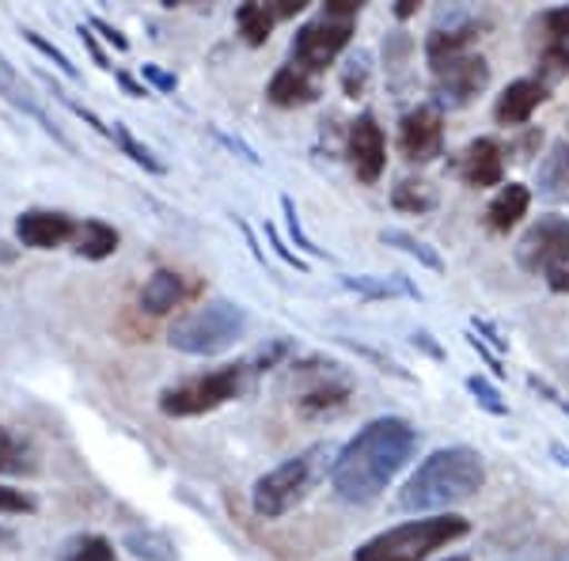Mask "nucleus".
<instances>
[{
    "label": "nucleus",
    "instance_id": "1",
    "mask_svg": "<svg viewBox=\"0 0 569 561\" xmlns=\"http://www.w3.org/2000/svg\"><path fill=\"white\" fill-rule=\"evenodd\" d=\"M418 452V432L407 418H376L338 448L330 485L346 504H372Z\"/></svg>",
    "mask_w": 569,
    "mask_h": 561
},
{
    "label": "nucleus",
    "instance_id": "2",
    "mask_svg": "<svg viewBox=\"0 0 569 561\" xmlns=\"http://www.w3.org/2000/svg\"><path fill=\"white\" fill-rule=\"evenodd\" d=\"M482 485H486V463L475 448H467V444L437 448L433 455L421 459V467L399 490V509L445 512V509H456V504L471 501Z\"/></svg>",
    "mask_w": 569,
    "mask_h": 561
},
{
    "label": "nucleus",
    "instance_id": "3",
    "mask_svg": "<svg viewBox=\"0 0 569 561\" xmlns=\"http://www.w3.org/2000/svg\"><path fill=\"white\" fill-rule=\"evenodd\" d=\"M338 448L335 444H311L308 452L284 459L281 467L266 471L251 490V509L254 517L262 520H281L284 512H292L300 501L311 493V485L319 482L323 474H330L335 467Z\"/></svg>",
    "mask_w": 569,
    "mask_h": 561
},
{
    "label": "nucleus",
    "instance_id": "4",
    "mask_svg": "<svg viewBox=\"0 0 569 561\" xmlns=\"http://www.w3.org/2000/svg\"><path fill=\"white\" fill-rule=\"evenodd\" d=\"M471 531V523L456 512L445 517H426V520H410L399 528L380 531L376 539H369L365 547H357L353 561H426L433 550H445L448 542L463 539Z\"/></svg>",
    "mask_w": 569,
    "mask_h": 561
},
{
    "label": "nucleus",
    "instance_id": "5",
    "mask_svg": "<svg viewBox=\"0 0 569 561\" xmlns=\"http://www.w3.org/2000/svg\"><path fill=\"white\" fill-rule=\"evenodd\" d=\"M247 330V311L236 300H206L201 308H194L190 315H182L171 327L168 342L171 349L187 357H217L224 349H232Z\"/></svg>",
    "mask_w": 569,
    "mask_h": 561
},
{
    "label": "nucleus",
    "instance_id": "6",
    "mask_svg": "<svg viewBox=\"0 0 569 561\" xmlns=\"http://www.w3.org/2000/svg\"><path fill=\"white\" fill-rule=\"evenodd\" d=\"M243 375L247 364H224L217 372L190 375V380H182L160 394V410L168 418H201V413H213L243 391Z\"/></svg>",
    "mask_w": 569,
    "mask_h": 561
},
{
    "label": "nucleus",
    "instance_id": "7",
    "mask_svg": "<svg viewBox=\"0 0 569 561\" xmlns=\"http://www.w3.org/2000/svg\"><path fill=\"white\" fill-rule=\"evenodd\" d=\"M490 84V66L479 53H445V58H429V91H433L437 110L467 107L475 96H482Z\"/></svg>",
    "mask_w": 569,
    "mask_h": 561
},
{
    "label": "nucleus",
    "instance_id": "8",
    "mask_svg": "<svg viewBox=\"0 0 569 561\" xmlns=\"http://www.w3.org/2000/svg\"><path fill=\"white\" fill-rule=\"evenodd\" d=\"M350 39H353V20H335V16L319 12L316 20H308L292 34V46H289L292 66L305 69L308 77H316V72H323L327 66H335V58L350 46Z\"/></svg>",
    "mask_w": 569,
    "mask_h": 561
},
{
    "label": "nucleus",
    "instance_id": "9",
    "mask_svg": "<svg viewBox=\"0 0 569 561\" xmlns=\"http://www.w3.org/2000/svg\"><path fill=\"white\" fill-rule=\"evenodd\" d=\"M569 262V220L566 217H539L517 243V266L525 273L550 278Z\"/></svg>",
    "mask_w": 569,
    "mask_h": 561
},
{
    "label": "nucleus",
    "instance_id": "10",
    "mask_svg": "<svg viewBox=\"0 0 569 561\" xmlns=\"http://www.w3.org/2000/svg\"><path fill=\"white\" fill-rule=\"evenodd\" d=\"M486 27H490V16L479 12V8H467V4L440 8L433 27H429L426 58H445V53H467V46H471L475 39H482Z\"/></svg>",
    "mask_w": 569,
    "mask_h": 561
},
{
    "label": "nucleus",
    "instance_id": "11",
    "mask_svg": "<svg viewBox=\"0 0 569 561\" xmlns=\"http://www.w3.org/2000/svg\"><path fill=\"white\" fill-rule=\"evenodd\" d=\"M399 152L410 163H433L445 152V114L433 103H421L402 114Z\"/></svg>",
    "mask_w": 569,
    "mask_h": 561
},
{
    "label": "nucleus",
    "instance_id": "12",
    "mask_svg": "<svg viewBox=\"0 0 569 561\" xmlns=\"http://www.w3.org/2000/svg\"><path fill=\"white\" fill-rule=\"evenodd\" d=\"M346 156H350L357 179L365 182V187H372V182H380L383 168H388V141H383V130L380 122H376V114H357L350 122V137H346Z\"/></svg>",
    "mask_w": 569,
    "mask_h": 561
},
{
    "label": "nucleus",
    "instance_id": "13",
    "mask_svg": "<svg viewBox=\"0 0 569 561\" xmlns=\"http://www.w3.org/2000/svg\"><path fill=\"white\" fill-rule=\"evenodd\" d=\"M77 220L69 213H53V209H27L16 217V239L31 251H58L77 239Z\"/></svg>",
    "mask_w": 569,
    "mask_h": 561
},
{
    "label": "nucleus",
    "instance_id": "14",
    "mask_svg": "<svg viewBox=\"0 0 569 561\" xmlns=\"http://www.w3.org/2000/svg\"><path fill=\"white\" fill-rule=\"evenodd\" d=\"M539 31H543V46H539L543 84L558 77H569V4L550 8V12L539 16Z\"/></svg>",
    "mask_w": 569,
    "mask_h": 561
},
{
    "label": "nucleus",
    "instance_id": "15",
    "mask_svg": "<svg viewBox=\"0 0 569 561\" xmlns=\"http://www.w3.org/2000/svg\"><path fill=\"white\" fill-rule=\"evenodd\" d=\"M460 179L475 190L505 187V149L493 137H479L467 144L460 156Z\"/></svg>",
    "mask_w": 569,
    "mask_h": 561
},
{
    "label": "nucleus",
    "instance_id": "16",
    "mask_svg": "<svg viewBox=\"0 0 569 561\" xmlns=\"http://www.w3.org/2000/svg\"><path fill=\"white\" fill-rule=\"evenodd\" d=\"M316 368V383L311 388H305L297 394V410L300 413H330V410H338V407H346V399H350V380H346L342 372H338V364H323V361H311Z\"/></svg>",
    "mask_w": 569,
    "mask_h": 561
},
{
    "label": "nucleus",
    "instance_id": "17",
    "mask_svg": "<svg viewBox=\"0 0 569 561\" xmlns=\"http://www.w3.org/2000/svg\"><path fill=\"white\" fill-rule=\"evenodd\" d=\"M543 103H547L543 80H512L498 96V103H493V118H498V126H525Z\"/></svg>",
    "mask_w": 569,
    "mask_h": 561
},
{
    "label": "nucleus",
    "instance_id": "18",
    "mask_svg": "<svg viewBox=\"0 0 569 561\" xmlns=\"http://www.w3.org/2000/svg\"><path fill=\"white\" fill-rule=\"evenodd\" d=\"M0 96H4V99H8V103H12V107H20L23 114H31L34 122H39L42 130L50 133L53 141L61 144V149H72V141H69L66 133L58 130V126L50 122V114H46L39 99H34L31 91H27V84H23V80H20V72H16V66H12V61L4 58V53H0Z\"/></svg>",
    "mask_w": 569,
    "mask_h": 561
},
{
    "label": "nucleus",
    "instance_id": "19",
    "mask_svg": "<svg viewBox=\"0 0 569 561\" xmlns=\"http://www.w3.org/2000/svg\"><path fill=\"white\" fill-rule=\"evenodd\" d=\"M536 194L550 206L569 201V141H555L536 168Z\"/></svg>",
    "mask_w": 569,
    "mask_h": 561
},
{
    "label": "nucleus",
    "instance_id": "20",
    "mask_svg": "<svg viewBox=\"0 0 569 561\" xmlns=\"http://www.w3.org/2000/svg\"><path fill=\"white\" fill-rule=\"evenodd\" d=\"M528 206H531V190L525 182H505L498 194H493L490 209H486V228L498 236L512 232L528 217Z\"/></svg>",
    "mask_w": 569,
    "mask_h": 561
},
{
    "label": "nucleus",
    "instance_id": "21",
    "mask_svg": "<svg viewBox=\"0 0 569 561\" xmlns=\"http://www.w3.org/2000/svg\"><path fill=\"white\" fill-rule=\"evenodd\" d=\"M266 96H270L273 107H308V103H316L319 88H316V80H311L305 69H297L289 61V66H281L270 77V88H266Z\"/></svg>",
    "mask_w": 569,
    "mask_h": 561
},
{
    "label": "nucleus",
    "instance_id": "22",
    "mask_svg": "<svg viewBox=\"0 0 569 561\" xmlns=\"http://www.w3.org/2000/svg\"><path fill=\"white\" fill-rule=\"evenodd\" d=\"M187 300V281L176 270H156L149 281L141 284V308L149 315H168Z\"/></svg>",
    "mask_w": 569,
    "mask_h": 561
},
{
    "label": "nucleus",
    "instance_id": "23",
    "mask_svg": "<svg viewBox=\"0 0 569 561\" xmlns=\"http://www.w3.org/2000/svg\"><path fill=\"white\" fill-rule=\"evenodd\" d=\"M118 243H122V236H118L114 224H107V220H84L77 228V239H72V251L88 262H103L118 251Z\"/></svg>",
    "mask_w": 569,
    "mask_h": 561
},
{
    "label": "nucleus",
    "instance_id": "24",
    "mask_svg": "<svg viewBox=\"0 0 569 561\" xmlns=\"http://www.w3.org/2000/svg\"><path fill=\"white\" fill-rule=\"evenodd\" d=\"M342 284L350 292L365 300H395V297H410V300H421V289L418 284H410L407 278H376V273H350V278H342Z\"/></svg>",
    "mask_w": 569,
    "mask_h": 561
},
{
    "label": "nucleus",
    "instance_id": "25",
    "mask_svg": "<svg viewBox=\"0 0 569 561\" xmlns=\"http://www.w3.org/2000/svg\"><path fill=\"white\" fill-rule=\"evenodd\" d=\"M122 547L141 561H176V542L152 528H130L122 535Z\"/></svg>",
    "mask_w": 569,
    "mask_h": 561
},
{
    "label": "nucleus",
    "instance_id": "26",
    "mask_svg": "<svg viewBox=\"0 0 569 561\" xmlns=\"http://www.w3.org/2000/svg\"><path fill=\"white\" fill-rule=\"evenodd\" d=\"M273 23H278V12H273V4H259V0H251V4L236 8V27H240V34H243L247 46H262L266 39H270Z\"/></svg>",
    "mask_w": 569,
    "mask_h": 561
},
{
    "label": "nucleus",
    "instance_id": "27",
    "mask_svg": "<svg viewBox=\"0 0 569 561\" xmlns=\"http://www.w3.org/2000/svg\"><path fill=\"white\" fill-rule=\"evenodd\" d=\"M58 561H118V554L110 539L96 535V531H84V535H72L58 550Z\"/></svg>",
    "mask_w": 569,
    "mask_h": 561
},
{
    "label": "nucleus",
    "instance_id": "28",
    "mask_svg": "<svg viewBox=\"0 0 569 561\" xmlns=\"http://www.w3.org/2000/svg\"><path fill=\"white\" fill-rule=\"evenodd\" d=\"M391 206L399 209V213L421 217V213H429V209H437V190L421 179H402L399 187L391 190Z\"/></svg>",
    "mask_w": 569,
    "mask_h": 561
},
{
    "label": "nucleus",
    "instance_id": "29",
    "mask_svg": "<svg viewBox=\"0 0 569 561\" xmlns=\"http://www.w3.org/2000/svg\"><path fill=\"white\" fill-rule=\"evenodd\" d=\"M110 141H114L118 149H122V152L130 156V160L137 163V168H144L149 174H163V171H168V168H163V160H160V156H156V152L149 149V144H141V141H137V137H133L130 130H126L122 122H114V126H110Z\"/></svg>",
    "mask_w": 569,
    "mask_h": 561
},
{
    "label": "nucleus",
    "instance_id": "30",
    "mask_svg": "<svg viewBox=\"0 0 569 561\" xmlns=\"http://www.w3.org/2000/svg\"><path fill=\"white\" fill-rule=\"evenodd\" d=\"M380 239L388 247H399V251H407L410 259H418L421 266H429V270H437V273L445 270V262H440V254L433 251V247H426L421 239H415L410 232H402V228H383Z\"/></svg>",
    "mask_w": 569,
    "mask_h": 561
},
{
    "label": "nucleus",
    "instance_id": "31",
    "mask_svg": "<svg viewBox=\"0 0 569 561\" xmlns=\"http://www.w3.org/2000/svg\"><path fill=\"white\" fill-rule=\"evenodd\" d=\"M23 471H31L23 440H16L12 432L0 425V474H23Z\"/></svg>",
    "mask_w": 569,
    "mask_h": 561
},
{
    "label": "nucleus",
    "instance_id": "32",
    "mask_svg": "<svg viewBox=\"0 0 569 561\" xmlns=\"http://www.w3.org/2000/svg\"><path fill=\"white\" fill-rule=\"evenodd\" d=\"M23 39L31 42L34 50L42 53V58H50L53 66H58L61 72H66L69 80H77V77H80V69H77V66H72V61H69V53H66V50H58V46H53V42H46L39 31H23Z\"/></svg>",
    "mask_w": 569,
    "mask_h": 561
},
{
    "label": "nucleus",
    "instance_id": "33",
    "mask_svg": "<svg viewBox=\"0 0 569 561\" xmlns=\"http://www.w3.org/2000/svg\"><path fill=\"white\" fill-rule=\"evenodd\" d=\"M467 391L475 394V402H479L482 410L498 413V418H505V413H509V402H501V394L493 391V383L482 380V375H471V380H467Z\"/></svg>",
    "mask_w": 569,
    "mask_h": 561
},
{
    "label": "nucleus",
    "instance_id": "34",
    "mask_svg": "<svg viewBox=\"0 0 569 561\" xmlns=\"http://www.w3.org/2000/svg\"><path fill=\"white\" fill-rule=\"evenodd\" d=\"M365 84H369V53H357V58H350V66L342 69V91L357 99Z\"/></svg>",
    "mask_w": 569,
    "mask_h": 561
},
{
    "label": "nucleus",
    "instance_id": "35",
    "mask_svg": "<svg viewBox=\"0 0 569 561\" xmlns=\"http://www.w3.org/2000/svg\"><path fill=\"white\" fill-rule=\"evenodd\" d=\"M0 512H8V517H31V512H39V501L23 490L0 485Z\"/></svg>",
    "mask_w": 569,
    "mask_h": 561
},
{
    "label": "nucleus",
    "instance_id": "36",
    "mask_svg": "<svg viewBox=\"0 0 569 561\" xmlns=\"http://www.w3.org/2000/svg\"><path fill=\"white\" fill-rule=\"evenodd\" d=\"M50 96L53 99H58V103H66L69 110H72V114H77V118H84V122L91 126V130H96V133H103V137H110V126L103 122V118H99L96 114V110H88L84 103H77V99H72L69 96V91L66 88H58V84H50Z\"/></svg>",
    "mask_w": 569,
    "mask_h": 561
},
{
    "label": "nucleus",
    "instance_id": "37",
    "mask_svg": "<svg viewBox=\"0 0 569 561\" xmlns=\"http://www.w3.org/2000/svg\"><path fill=\"white\" fill-rule=\"evenodd\" d=\"M281 209H284V224H289V239L300 247V251L316 254V259H323V247H316L311 239L305 236V228H300V217H297V206H292V198H281Z\"/></svg>",
    "mask_w": 569,
    "mask_h": 561
},
{
    "label": "nucleus",
    "instance_id": "38",
    "mask_svg": "<svg viewBox=\"0 0 569 561\" xmlns=\"http://www.w3.org/2000/svg\"><path fill=\"white\" fill-rule=\"evenodd\" d=\"M141 80L144 88H156V91H176L179 88V77H171V72H163L160 66H141Z\"/></svg>",
    "mask_w": 569,
    "mask_h": 561
},
{
    "label": "nucleus",
    "instance_id": "39",
    "mask_svg": "<svg viewBox=\"0 0 569 561\" xmlns=\"http://www.w3.org/2000/svg\"><path fill=\"white\" fill-rule=\"evenodd\" d=\"M88 27H91V31H99V34H103V39H107L110 46H114L118 53H126V50H130V39H126V34L118 31V27H110L107 20H99V16H91Z\"/></svg>",
    "mask_w": 569,
    "mask_h": 561
},
{
    "label": "nucleus",
    "instance_id": "40",
    "mask_svg": "<svg viewBox=\"0 0 569 561\" xmlns=\"http://www.w3.org/2000/svg\"><path fill=\"white\" fill-rule=\"evenodd\" d=\"M323 12L335 16V20H357L361 16V0H327Z\"/></svg>",
    "mask_w": 569,
    "mask_h": 561
},
{
    "label": "nucleus",
    "instance_id": "41",
    "mask_svg": "<svg viewBox=\"0 0 569 561\" xmlns=\"http://www.w3.org/2000/svg\"><path fill=\"white\" fill-rule=\"evenodd\" d=\"M80 42H84V46H88L91 61H96V66H99V69H110V66H107V53H103V46H99V42H96V31H91V27H84V23H80Z\"/></svg>",
    "mask_w": 569,
    "mask_h": 561
},
{
    "label": "nucleus",
    "instance_id": "42",
    "mask_svg": "<svg viewBox=\"0 0 569 561\" xmlns=\"http://www.w3.org/2000/svg\"><path fill=\"white\" fill-rule=\"evenodd\" d=\"M266 236H270L273 251H278V254H281V259H284V262H289V266H297V270H305V259H300V254H292V251H289V247H284V243H281L278 228H270V224H266Z\"/></svg>",
    "mask_w": 569,
    "mask_h": 561
},
{
    "label": "nucleus",
    "instance_id": "43",
    "mask_svg": "<svg viewBox=\"0 0 569 561\" xmlns=\"http://www.w3.org/2000/svg\"><path fill=\"white\" fill-rule=\"evenodd\" d=\"M528 383H531V388H536L539 394H543V399H550V402H555V407H558V410H566V413H569V402H566V399H562V394H558L555 388H550V383H547V380H539V375H528Z\"/></svg>",
    "mask_w": 569,
    "mask_h": 561
},
{
    "label": "nucleus",
    "instance_id": "44",
    "mask_svg": "<svg viewBox=\"0 0 569 561\" xmlns=\"http://www.w3.org/2000/svg\"><path fill=\"white\" fill-rule=\"evenodd\" d=\"M217 137H220V141H224V144H228V149H232V152H240L247 163H254V168H259V163H262L259 156H254V149H247L243 141H236V137H228V133H220V130H217Z\"/></svg>",
    "mask_w": 569,
    "mask_h": 561
},
{
    "label": "nucleus",
    "instance_id": "45",
    "mask_svg": "<svg viewBox=\"0 0 569 561\" xmlns=\"http://www.w3.org/2000/svg\"><path fill=\"white\" fill-rule=\"evenodd\" d=\"M273 12H278V20H289V16L305 12V0H273Z\"/></svg>",
    "mask_w": 569,
    "mask_h": 561
},
{
    "label": "nucleus",
    "instance_id": "46",
    "mask_svg": "<svg viewBox=\"0 0 569 561\" xmlns=\"http://www.w3.org/2000/svg\"><path fill=\"white\" fill-rule=\"evenodd\" d=\"M118 84H122L126 96H133V99H144V96H149V88L137 84V80L130 77V72H118Z\"/></svg>",
    "mask_w": 569,
    "mask_h": 561
},
{
    "label": "nucleus",
    "instance_id": "47",
    "mask_svg": "<svg viewBox=\"0 0 569 561\" xmlns=\"http://www.w3.org/2000/svg\"><path fill=\"white\" fill-rule=\"evenodd\" d=\"M547 284H550V292H569V262L562 266V270L550 273Z\"/></svg>",
    "mask_w": 569,
    "mask_h": 561
},
{
    "label": "nucleus",
    "instance_id": "48",
    "mask_svg": "<svg viewBox=\"0 0 569 561\" xmlns=\"http://www.w3.org/2000/svg\"><path fill=\"white\" fill-rule=\"evenodd\" d=\"M475 327H479V334L490 338V345H493V349H505V345H509L505 338H498V330H493L490 323H479V319H475Z\"/></svg>",
    "mask_w": 569,
    "mask_h": 561
},
{
    "label": "nucleus",
    "instance_id": "49",
    "mask_svg": "<svg viewBox=\"0 0 569 561\" xmlns=\"http://www.w3.org/2000/svg\"><path fill=\"white\" fill-rule=\"evenodd\" d=\"M16 259H20V247H12V243L0 239V266H12Z\"/></svg>",
    "mask_w": 569,
    "mask_h": 561
},
{
    "label": "nucleus",
    "instance_id": "50",
    "mask_svg": "<svg viewBox=\"0 0 569 561\" xmlns=\"http://www.w3.org/2000/svg\"><path fill=\"white\" fill-rule=\"evenodd\" d=\"M415 12H418L415 0H399V4H395V16H399V20H410Z\"/></svg>",
    "mask_w": 569,
    "mask_h": 561
},
{
    "label": "nucleus",
    "instance_id": "51",
    "mask_svg": "<svg viewBox=\"0 0 569 561\" xmlns=\"http://www.w3.org/2000/svg\"><path fill=\"white\" fill-rule=\"evenodd\" d=\"M415 345L429 349V353H433V357H440V345H433V338H429L426 330H418V334H415Z\"/></svg>",
    "mask_w": 569,
    "mask_h": 561
},
{
    "label": "nucleus",
    "instance_id": "52",
    "mask_svg": "<svg viewBox=\"0 0 569 561\" xmlns=\"http://www.w3.org/2000/svg\"><path fill=\"white\" fill-rule=\"evenodd\" d=\"M550 452H555V455H558V463H566V467H569V452H566V448H562V444H555V448H550Z\"/></svg>",
    "mask_w": 569,
    "mask_h": 561
},
{
    "label": "nucleus",
    "instance_id": "53",
    "mask_svg": "<svg viewBox=\"0 0 569 561\" xmlns=\"http://www.w3.org/2000/svg\"><path fill=\"white\" fill-rule=\"evenodd\" d=\"M448 561H467V558H448Z\"/></svg>",
    "mask_w": 569,
    "mask_h": 561
},
{
    "label": "nucleus",
    "instance_id": "54",
    "mask_svg": "<svg viewBox=\"0 0 569 561\" xmlns=\"http://www.w3.org/2000/svg\"><path fill=\"white\" fill-rule=\"evenodd\" d=\"M566 375H569V361H566Z\"/></svg>",
    "mask_w": 569,
    "mask_h": 561
}]
</instances>
